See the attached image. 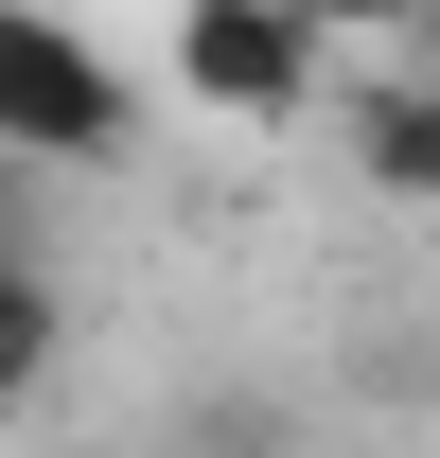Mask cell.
Segmentation results:
<instances>
[{
	"label": "cell",
	"instance_id": "obj_1",
	"mask_svg": "<svg viewBox=\"0 0 440 458\" xmlns=\"http://www.w3.org/2000/svg\"><path fill=\"white\" fill-rule=\"evenodd\" d=\"M123 141H141L123 54L54 0H0V159H123Z\"/></svg>",
	"mask_w": 440,
	"mask_h": 458
},
{
	"label": "cell",
	"instance_id": "obj_2",
	"mask_svg": "<svg viewBox=\"0 0 440 458\" xmlns=\"http://www.w3.org/2000/svg\"><path fill=\"white\" fill-rule=\"evenodd\" d=\"M159 71H176L212 123H300V106L334 89V36L300 18V0H176Z\"/></svg>",
	"mask_w": 440,
	"mask_h": 458
},
{
	"label": "cell",
	"instance_id": "obj_4",
	"mask_svg": "<svg viewBox=\"0 0 440 458\" xmlns=\"http://www.w3.org/2000/svg\"><path fill=\"white\" fill-rule=\"evenodd\" d=\"M54 370H71V300H54V265H36V247H0V423L54 388Z\"/></svg>",
	"mask_w": 440,
	"mask_h": 458
},
{
	"label": "cell",
	"instance_id": "obj_5",
	"mask_svg": "<svg viewBox=\"0 0 440 458\" xmlns=\"http://www.w3.org/2000/svg\"><path fill=\"white\" fill-rule=\"evenodd\" d=\"M317 36H423V0H300Z\"/></svg>",
	"mask_w": 440,
	"mask_h": 458
},
{
	"label": "cell",
	"instance_id": "obj_3",
	"mask_svg": "<svg viewBox=\"0 0 440 458\" xmlns=\"http://www.w3.org/2000/svg\"><path fill=\"white\" fill-rule=\"evenodd\" d=\"M352 176H370L387 212H440V71H387V89H352Z\"/></svg>",
	"mask_w": 440,
	"mask_h": 458
},
{
	"label": "cell",
	"instance_id": "obj_6",
	"mask_svg": "<svg viewBox=\"0 0 440 458\" xmlns=\"http://www.w3.org/2000/svg\"><path fill=\"white\" fill-rule=\"evenodd\" d=\"M423 36H440V0H423Z\"/></svg>",
	"mask_w": 440,
	"mask_h": 458
}]
</instances>
